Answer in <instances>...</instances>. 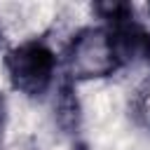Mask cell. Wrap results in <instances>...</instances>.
Returning a JSON list of instances; mask_svg holds the SVG:
<instances>
[{
	"label": "cell",
	"instance_id": "cell-1",
	"mask_svg": "<svg viewBox=\"0 0 150 150\" xmlns=\"http://www.w3.org/2000/svg\"><path fill=\"white\" fill-rule=\"evenodd\" d=\"M5 70L16 91L42 96L54 82L56 56L45 42H23L5 54Z\"/></svg>",
	"mask_w": 150,
	"mask_h": 150
},
{
	"label": "cell",
	"instance_id": "cell-2",
	"mask_svg": "<svg viewBox=\"0 0 150 150\" xmlns=\"http://www.w3.org/2000/svg\"><path fill=\"white\" fill-rule=\"evenodd\" d=\"M68 63L73 77L94 80V77H108L120 68L117 54L112 49L108 28H84L73 38Z\"/></svg>",
	"mask_w": 150,
	"mask_h": 150
},
{
	"label": "cell",
	"instance_id": "cell-3",
	"mask_svg": "<svg viewBox=\"0 0 150 150\" xmlns=\"http://www.w3.org/2000/svg\"><path fill=\"white\" fill-rule=\"evenodd\" d=\"M80 120H82V110L77 94L70 82H63L54 96V122L63 134H75L80 129Z\"/></svg>",
	"mask_w": 150,
	"mask_h": 150
},
{
	"label": "cell",
	"instance_id": "cell-4",
	"mask_svg": "<svg viewBox=\"0 0 150 150\" xmlns=\"http://www.w3.org/2000/svg\"><path fill=\"white\" fill-rule=\"evenodd\" d=\"M131 115H134V120L141 124V127H145V129H150V80L148 82H143L136 91H134V96H131Z\"/></svg>",
	"mask_w": 150,
	"mask_h": 150
},
{
	"label": "cell",
	"instance_id": "cell-5",
	"mask_svg": "<svg viewBox=\"0 0 150 150\" xmlns=\"http://www.w3.org/2000/svg\"><path fill=\"white\" fill-rule=\"evenodd\" d=\"M5 122H7V103H5V96L0 94V134L5 129Z\"/></svg>",
	"mask_w": 150,
	"mask_h": 150
},
{
	"label": "cell",
	"instance_id": "cell-6",
	"mask_svg": "<svg viewBox=\"0 0 150 150\" xmlns=\"http://www.w3.org/2000/svg\"><path fill=\"white\" fill-rule=\"evenodd\" d=\"M77 150H87V148H84V145H80V148H77Z\"/></svg>",
	"mask_w": 150,
	"mask_h": 150
},
{
	"label": "cell",
	"instance_id": "cell-7",
	"mask_svg": "<svg viewBox=\"0 0 150 150\" xmlns=\"http://www.w3.org/2000/svg\"><path fill=\"white\" fill-rule=\"evenodd\" d=\"M0 40H2V33H0Z\"/></svg>",
	"mask_w": 150,
	"mask_h": 150
}]
</instances>
